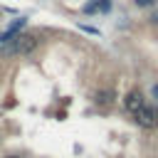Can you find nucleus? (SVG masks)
<instances>
[{
	"label": "nucleus",
	"mask_w": 158,
	"mask_h": 158,
	"mask_svg": "<svg viewBox=\"0 0 158 158\" xmlns=\"http://www.w3.org/2000/svg\"><path fill=\"white\" fill-rule=\"evenodd\" d=\"M35 47H37V37H35V35L22 32V35H15V37H12V42L2 44L0 49H2V54H30Z\"/></svg>",
	"instance_id": "f257e3e1"
},
{
	"label": "nucleus",
	"mask_w": 158,
	"mask_h": 158,
	"mask_svg": "<svg viewBox=\"0 0 158 158\" xmlns=\"http://www.w3.org/2000/svg\"><path fill=\"white\" fill-rule=\"evenodd\" d=\"M133 116H136V123L143 126V128H156L158 126V109H153V106H143Z\"/></svg>",
	"instance_id": "f03ea898"
},
{
	"label": "nucleus",
	"mask_w": 158,
	"mask_h": 158,
	"mask_svg": "<svg viewBox=\"0 0 158 158\" xmlns=\"http://www.w3.org/2000/svg\"><path fill=\"white\" fill-rule=\"evenodd\" d=\"M143 106H146V99H143V94H141V91H136V89H133V91H128V94L123 96V109H126L128 114H138Z\"/></svg>",
	"instance_id": "7ed1b4c3"
},
{
	"label": "nucleus",
	"mask_w": 158,
	"mask_h": 158,
	"mask_svg": "<svg viewBox=\"0 0 158 158\" xmlns=\"http://www.w3.org/2000/svg\"><path fill=\"white\" fill-rule=\"evenodd\" d=\"M94 101H96L99 106H106V104H111V101H114V94H111V91H106V89H99V91L94 94Z\"/></svg>",
	"instance_id": "20e7f679"
},
{
	"label": "nucleus",
	"mask_w": 158,
	"mask_h": 158,
	"mask_svg": "<svg viewBox=\"0 0 158 158\" xmlns=\"http://www.w3.org/2000/svg\"><path fill=\"white\" fill-rule=\"evenodd\" d=\"M96 5H99V10H104V12H106V10H111V0H99Z\"/></svg>",
	"instance_id": "39448f33"
},
{
	"label": "nucleus",
	"mask_w": 158,
	"mask_h": 158,
	"mask_svg": "<svg viewBox=\"0 0 158 158\" xmlns=\"http://www.w3.org/2000/svg\"><path fill=\"white\" fill-rule=\"evenodd\" d=\"M136 5L138 7H151V5H156V0H136Z\"/></svg>",
	"instance_id": "423d86ee"
},
{
	"label": "nucleus",
	"mask_w": 158,
	"mask_h": 158,
	"mask_svg": "<svg viewBox=\"0 0 158 158\" xmlns=\"http://www.w3.org/2000/svg\"><path fill=\"white\" fill-rule=\"evenodd\" d=\"M151 22H153V25H158V10H156V12L151 15Z\"/></svg>",
	"instance_id": "0eeeda50"
},
{
	"label": "nucleus",
	"mask_w": 158,
	"mask_h": 158,
	"mask_svg": "<svg viewBox=\"0 0 158 158\" xmlns=\"http://www.w3.org/2000/svg\"><path fill=\"white\" fill-rule=\"evenodd\" d=\"M153 96H156V99H158V84H156V86H153Z\"/></svg>",
	"instance_id": "6e6552de"
},
{
	"label": "nucleus",
	"mask_w": 158,
	"mask_h": 158,
	"mask_svg": "<svg viewBox=\"0 0 158 158\" xmlns=\"http://www.w3.org/2000/svg\"><path fill=\"white\" fill-rule=\"evenodd\" d=\"M5 158H20V156H5Z\"/></svg>",
	"instance_id": "1a4fd4ad"
}]
</instances>
